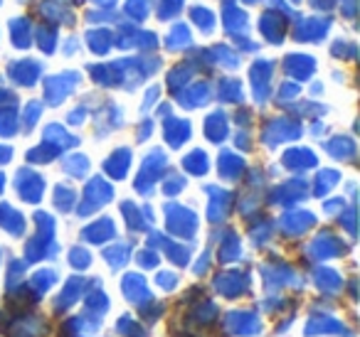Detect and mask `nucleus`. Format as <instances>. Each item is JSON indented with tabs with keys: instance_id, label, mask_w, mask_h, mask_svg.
<instances>
[{
	"instance_id": "f257e3e1",
	"label": "nucleus",
	"mask_w": 360,
	"mask_h": 337,
	"mask_svg": "<svg viewBox=\"0 0 360 337\" xmlns=\"http://www.w3.org/2000/svg\"><path fill=\"white\" fill-rule=\"evenodd\" d=\"M227 327H230L235 335H257L262 330V322L255 312L250 310H235L227 315Z\"/></svg>"
},
{
	"instance_id": "f03ea898",
	"label": "nucleus",
	"mask_w": 360,
	"mask_h": 337,
	"mask_svg": "<svg viewBox=\"0 0 360 337\" xmlns=\"http://www.w3.org/2000/svg\"><path fill=\"white\" fill-rule=\"evenodd\" d=\"M84 197H86V204H82V214H91L96 207H101V204L111 199V187L104 180H91Z\"/></svg>"
},
{
	"instance_id": "7ed1b4c3",
	"label": "nucleus",
	"mask_w": 360,
	"mask_h": 337,
	"mask_svg": "<svg viewBox=\"0 0 360 337\" xmlns=\"http://www.w3.org/2000/svg\"><path fill=\"white\" fill-rule=\"evenodd\" d=\"M124 296L129 298L131 303H143L148 298V291H146V281L141 276H126L124 278Z\"/></svg>"
},
{
	"instance_id": "20e7f679",
	"label": "nucleus",
	"mask_w": 360,
	"mask_h": 337,
	"mask_svg": "<svg viewBox=\"0 0 360 337\" xmlns=\"http://www.w3.org/2000/svg\"><path fill=\"white\" fill-rule=\"evenodd\" d=\"M129 160H131V153L129 150H116L109 160H106V170H109L114 178H124L126 175V168H129Z\"/></svg>"
},
{
	"instance_id": "39448f33",
	"label": "nucleus",
	"mask_w": 360,
	"mask_h": 337,
	"mask_svg": "<svg viewBox=\"0 0 360 337\" xmlns=\"http://www.w3.org/2000/svg\"><path fill=\"white\" fill-rule=\"evenodd\" d=\"M82 291H84V281H77L75 278V281L67 283V296L62 293V298L57 300V310H67V308L77 300V296H79Z\"/></svg>"
},
{
	"instance_id": "423d86ee",
	"label": "nucleus",
	"mask_w": 360,
	"mask_h": 337,
	"mask_svg": "<svg viewBox=\"0 0 360 337\" xmlns=\"http://www.w3.org/2000/svg\"><path fill=\"white\" fill-rule=\"evenodd\" d=\"M0 224L8 227L13 234H20V227H22V217L18 212H13L8 204H0Z\"/></svg>"
},
{
	"instance_id": "0eeeda50",
	"label": "nucleus",
	"mask_w": 360,
	"mask_h": 337,
	"mask_svg": "<svg viewBox=\"0 0 360 337\" xmlns=\"http://www.w3.org/2000/svg\"><path fill=\"white\" fill-rule=\"evenodd\" d=\"M109 310V300H106L104 293H91L89 298H86V315H104V312Z\"/></svg>"
},
{
	"instance_id": "6e6552de",
	"label": "nucleus",
	"mask_w": 360,
	"mask_h": 337,
	"mask_svg": "<svg viewBox=\"0 0 360 337\" xmlns=\"http://www.w3.org/2000/svg\"><path fill=\"white\" fill-rule=\"evenodd\" d=\"M186 168L191 170V173H195V175H202L207 170L205 153H202V150H195L193 155H188V158H186Z\"/></svg>"
},
{
	"instance_id": "1a4fd4ad",
	"label": "nucleus",
	"mask_w": 360,
	"mask_h": 337,
	"mask_svg": "<svg viewBox=\"0 0 360 337\" xmlns=\"http://www.w3.org/2000/svg\"><path fill=\"white\" fill-rule=\"evenodd\" d=\"M104 256L109 258L111 268H119L126 263V258H129V249L126 246H116V249H109V251H104Z\"/></svg>"
},
{
	"instance_id": "9d476101",
	"label": "nucleus",
	"mask_w": 360,
	"mask_h": 337,
	"mask_svg": "<svg viewBox=\"0 0 360 337\" xmlns=\"http://www.w3.org/2000/svg\"><path fill=\"white\" fill-rule=\"evenodd\" d=\"M119 332L121 335H129V337H146V332L141 327H136V322L131 317H121L119 320Z\"/></svg>"
},
{
	"instance_id": "9b49d317",
	"label": "nucleus",
	"mask_w": 360,
	"mask_h": 337,
	"mask_svg": "<svg viewBox=\"0 0 360 337\" xmlns=\"http://www.w3.org/2000/svg\"><path fill=\"white\" fill-rule=\"evenodd\" d=\"M335 180H338V173H333V170H323V173L319 175V194H326L330 190V185L335 183Z\"/></svg>"
},
{
	"instance_id": "f8f14e48",
	"label": "nucleus",
	"mask_w": 360,
	"mask_h": 337,
	"mask_svg": "<svg viewBox=\"0 0 360 337\" xmlns=\"http://www.w3.org/2000/svg\"><path fill=\"white\" fill-rule=\"evenodd\" d=\"M67 165H70V168H67V170H70L72 175H77V178H82V175L86 173V165H89V160L82 158V155H77V158H70V160H67Z\"/></svg>"
},
{
	"instance_id": "ddd939ff",
	"label": "nucleus",
	"mask_w": 360,
	"mask_h": 337,
	"mask_svg": "<svg viewBox=\"0 0 360 337\" xmlns=\"http://www.w3.org/2000/svg\"><path fill=\"white\" fill-rule=\"evenodd\" d=\"M55 271H40L35 276V286H37V291H47V288H50V283H55Z\"/></svg>"
},
{
	"instance_id": "4468645a",
	"label": "nucleus",
	"mask_w": 360,
	"mask_h": 337,
	"mask_svg": "<svg viewBox=\"0 0 360 337\" xmlns=\"http://www.w3.org/2000/svg\"><path fill=\"white\" fill-rule=\"evenodd\" d=\"M70 261H72V266H75V268H86V266H89V253L82 251V249H75V251L70 253Z\"/></svg>"
},
{
	"instance_id": "2eb2a0df",
	"label": "nucleus",
	"mask_w": 360,
	"mask_h": 337,
	"mask_svg": "<svg viewBox=\"0 0 360 337\" xmlns=\"http://www.w3.org/2000/svg\"><path fill=\"white\" fill-rule=\"evenodd\" d=\"M175 283H178V278L173 276V273H158V286L160 288H165V291H173L175 288Z\"/></svg>"
},
{
	"instance_id": "dca6fc26",
	"label": "nucleus",
	"mask_w": 360,
	"mask_h": 337,
	"mask_svg": "<svg viewBox=\"0 0 360 337\" xmlns=\"http://www.w3.org/2000/svg\"><path fill=\"white\" fill-rule=\"evenodd\" d=\"M139 263H141V266H146V268H150V266H155V263H158V258H155L153 253H148V251H141L139 253Z\"/></svg>"
}]
</instances>
